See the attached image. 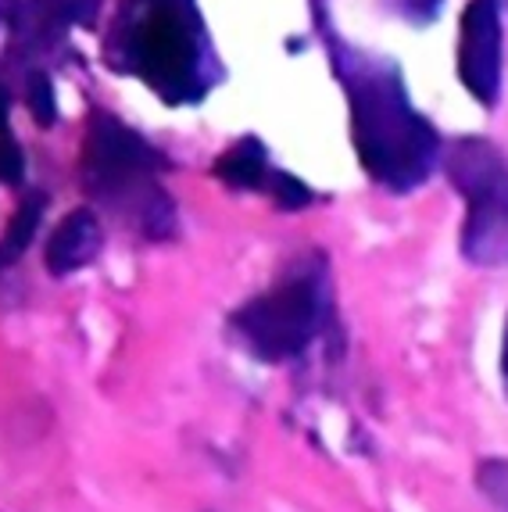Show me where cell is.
Masks as SVG:
<instances>
[{"instance_id": "6da1fadb", "label": "cell", "mask_w": 508, "mask_h": 512, "mask_svg": "<svg viewBox=\"0 0 508 512\" xmlns=\"http://www.w3.org/2000/svg\"><path fill=\"white\" fill-rule=\"evenodd\" d=\"M333 54L351 101V129L362 169L394 194H408L430 180L441 158V137L408 104L394 61L351 47H333Z\"/></svg>"}, {"instance_id": "3957f363", "label": "cell", "mask_w": 508, "mask_h": 512, "mask_svg": "<svg viewBox=\"0 0 508 512\" xmlns=\"http://www.w3.org/2000/svg\"><path fill=\"white\" fill-rule=\"evenodd\" d=\"M79 169H83V187L115 215L133 222L144 237H172L176 208L158 183L165 158L129 126L97 111L90 119Z\"/></svg>"}, {"instance_id": "9a60e30c", "label": "cell", "mask_w": 508, "mask_h": 512, "mask_svg": "<svg viewBox=\"0 0 508 512\" xmlns=\"http://www.w3.org/2000/svg\"><path fill=\"white\" fill-rule=\"evenodd\" d=\"M101 8H104V0H68V15H72V22H76V26H83V29L97 26Z\"/></svg>"}, {"instance_id": "2e32d148", "label": "cell", "mask_w": 508, "mask_h": 512, "mask_svg": "<svg viewBox=\"0 0 508 512\" xmlns=\"http://www.w3.org/2000/svg\"><path fill=\"white\" fill-rule=\"evenodd\" d=\"M501 373H505V391H508V326H505V348H501Z\"/></svg>"}, {"instance_id": "9c48e42d", "label": "cell", "mask_w": 508, "mask_h": 512, "mask_svg": "<svg viewBox=\"0 0 508 512\" xmlns=\"http://www.w3.org/2000/svg\"><path fill=\"white\" fill-rule=\"evenodd\" d=\"M215 172H219V180H226L229 187L240 190H265L272 180L262 140H240L233 151L222 154L219 162H215Z\"/></svg>"}, {"instance_id": "4fadbf2b", "label": "cell", "mask_w": 508, "mask_h": 512, "mask_svg": "<svg viewBox=\"0 0 508 512\" xmlns=\"http://www.w3.org/2000/svg\"><path fill=\"white\" fill-rule=\"evenodd\" d=\"M269 190H272V197H276V205L287 208V212H297V208H305L308 201H312V190L301 180H294L290 172H272Z\"/></svg>"}, {"instance_id": "5b68a950", "label": "cell", "mask_w": 508, "mask_h": 512, "mask_svg": "<svg viewBox=\"0 0 508 512\" xmlns=\"http://www.w3.org/2000/svg\"><path fill=\"white\" fill-rule=\"evenodd\" d=\"M326 312H330L326 283H322L319 273L308 269V273L283 280L280 287H272L262 298L247 301L233 316V326L251 344L254 355H262L269 362H283L301 355L319 337Z\"/></svg>"}, {"instance_id": "5bb4252c", "label": "cell", "mask_w": 508, "mask_h": 512, "mask_svg": "<svg viewBox=\"0 0 508 512\" xmlns=\"http://www.w3.org/2000/svg\"><path fill=\"white\" fill-rule=\"evenodd\" d=\"M480 491H487V498L508 512V462L480 466Z\"/></svg>"}, {"instance_id": "e0dca14e", "label": "cell", "mask_w": 508, "mask_h": 512, "mask_svg": "<svg viewBox=\"0 0 508 512\" xmlns=\"http://www.w3.org/2000/svg\"><path fill=\"white\" fill-rule=\"evenodd\" d=\"M498 8H505V11H508V0H498Z\"/></svg>"}, {"instance_id": "8992f818", "label": "cell", "mask_w": 508, "mask_h": 512, "mask_svg": "<svg viewBox=\"0 0 508 512\" xmlns=\"http://www.w3.org/2000/svg\"><path fill=\"white\" fill-rule=\"evenodd\" d=\"M458 76L480 104L501 90V8L498 0H469L458 29Z\"/></svg>"}, {"instance_id": "8fae6325", "label": "cell", "mask_w": 508, "mask_h": 512, "mask_svg": "<svg viewBox=\"0 0 508 512\" xmlns=\"http://www.w3.org/2000/svg\"><path fill=\"white\" fill-rule=\"evenodd\" d=\"M22 172H26V158H22V151H18L15 137H11L8 129V86L0 83V183L18 187Z\"/></svg>"}, {"instance_id": "ba28073f", "label": "cell", "mask_w": 508, "mask_h": 512, "mask_svg": "<svg viewBox=\"0 0 508 512\" xmlns=\"http://www.w3.org/2000/svg\"><path fill=\"white\" fill-rule=\"evenodd\" d=\"M68 18V0H18L11 29L22 51H47L61 40Z\"/></svg>"}, {"instance_id": "7a4b0ae2", "label": "cell", "mask_w": 508, "mask_h": 512, "mask_svg": "<svg viewBox=\"0 0 508 512\" xmlns=\"http://www.w3.org/2000/svg\"><path fill=\"white\" fill-rule=\"evenodd\" d=\"M140 76L165 101H194L208 90V43L194 0H129L108 65Z\"/></svg>"}, {"instance_id": "30bf717a", "label": "cell", "mask_w": 508, "mask_h": 512, "mask_svg": "<svg viewBox=\"0 0 508 512\" xmlns=\"http://www.w3.org/2000/svg\"><path fill=\"white\" fill-rule=\"evenodd\" d=\"M40 215H43V197L40 194L26 197V201L18 205L15 219H11V226H8V237L0 240V251H4L8 262H15V258L29 248V240H33L36 226H40Z\"/></svg>"}, {"instance_id": "277c9868", "label": "cell", "mask_w": 508, "mask_h": 512, "mask_svg": "<svg viewBox=\"0 0 508 512\" xmlns=\"http://www.w3.org/2000/svg\"><path fill=\"white\" fill-rule=\"evenodd\" d=\"M448 180L466 197L462 251L476 265L508 262V158L491 140H455L444 154Z\"/></svg>"}, {"instance_id": "52a82bcc", "label": "cell", "mask_w": 508, "mask_h": 512, "mask_svg": "<svg viewBox=\"0 0 508 512\" xmlns=\"http://www.w3.org/2000/svg\"><path fill=\"white\" fill-rule=\"evenodd\" d=\"M101 244H104V230L90 208L68 212L54 226L51 240H47V273L54 276L76 273V269H83V265H90L101 255Z\"/></svg>"}, {"instance_id": "7c38bea8", "label": "cell", "mask_w": 508, "mask_h": 512, "mask_svg": "<svg viewBox=\"0 0 508 512\" xmlns=\"http://www.w3.org/2000/svg\"><path fill=\"white\" fill-rule=\"evenodd\" d=\"M26 101H29V111H33L36 126H54L58 119V104H54V86H51V76L47 72H33L29 76V86H26Z\"/></svg>"}]
</instances>
